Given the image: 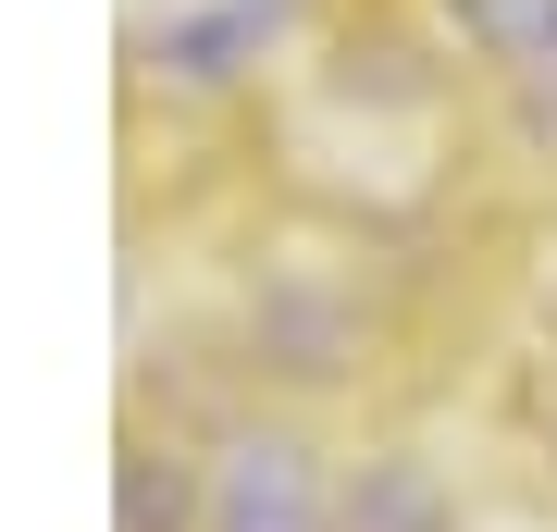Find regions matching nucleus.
I'll list each match as a JSON object with an SVG mask.
<instances>
[{"mask_svg":"<svg viewBox=\"0 0 557 532\" xmlns=\"http://www.w3.org/2000/svg\"><path fill=\"white\" fill-rule=\"evenodd\" d=\"M335 532H458L434 458H359L335 483Z\"/></svg>","mask_w":557,"mask_h":532,"instance_id":"nucleus-2","label":"nucleus"},{"mask_svg":"<svg viewBox=\"0 0 557 532\" xmlns=\"http://www.w3.org/2000/svg\"><path fill=\"white\" fill-rule=\"evenodd\" d=\"M508 75H557V0H446Z\"/></svg>","mask_w":557,"mask_h":532,"instance_id":"nucleus-3","label":"nucleus"},{"mask_svg":"<svg viewBox=\"0 0 557 532\" xmlns=\"http://www.w3.org/2000/svg\"><path fill=\"white\" fill-rule=\"evenodd\" d=\"M533 421H545V458H557V372L533 384Z\"/></svg>","mask_w":557,"mask_h":532,"instance_id":"nucleus-5","label":"nucleus"},{"mask_svg":"<svg viewBox=\"0 0 557 532\" xmlns=\"http://www.w3.org/2000/svg\"><path fill=\"white\" fill-rule=\"evenodd\" d=\"M124 532H186V483L149 471V458H124Z\"/></svg>","mask_w":557,"mask_h":532,"instance_id":"nucleus-4","label":"nucleus"},{"mask_svg":"<svg viewBox=\"0 0 557 532\" xmlns=\"http://www.w3.org/2000/svg\"><path fill=\"white\" fill-rule=\"evenodd\" d=\"M199 532H335V483H322V458L285 434V421H236V434L211 446Z\"/></svg>","mask_w":557,"mask_h":532,"instance_id":"nucleus-1","label":"nucleus"}]
</instances>
